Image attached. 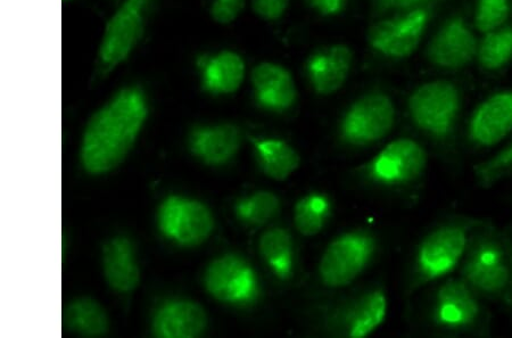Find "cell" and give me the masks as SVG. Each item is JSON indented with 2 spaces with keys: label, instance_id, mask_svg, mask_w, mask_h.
<instances>
[{
  "label": "cell",
  "instance_id": "obj_1",
  "mask_svg": "<svg viewBox=\"0 0 512 338\" xmlns=\"http://www.w3.org/2000/svg\"><path fill=\"white\" fill-rule=\"evenodd\" d=\"M148 111L142 89L119 90L88 122L80 150L82 167L94 176L117 168L134 146Z\"/></svg>",
  "mask_w": 512,
  "mask_h": 338
},
{
  "label": "cell",
  "instance_id": "obj_2",
  "mask_svg": "<svg viewBox=\"0 0 512 338\" xmlns=\"http://www.w3.org/2000/svg\"><path fill=\"white\" fill-rule=\"evenodd\" d=\"M156 0H122L106 22L94 62V78L109 77L142 43Z\"/></svg>",
  "mask_w": 512,
  "mask_h": 338
},
{
  "label": "cell",
  "instance_id": "obj_3",
  "mask_svg": "<svg viewBox=\"0 0 512 338\" xmlns=\"http://www.w3.org/2000/svg\"><path fill=\"white\" fill-rule=\"evenodd\" d=\"M461 278L480 296L500 299L511 286L510 246L498 234L485 230L470 237L461 262Z\"/></svg>",
  "mask_w": 512,
  "mask_h": 338
},
{
  "label": "cell",
  "instance_id": "obj_4",
  "mask_svg": "<svg viewBox=\"0 0 512 338\" xmlns=\"http://www.w3.org/2000/svg\"><path fill=\"white\" fill-rule=\"evenodd\" d=\"M462 109L460 89L448 80L427 82L409 98L414 125L439 144H450L456 136Z\"/></svg>",
  "mask_w": 512,
  "mask_h": 338
},
{
  "label": "cell",
  "instance_id": "obj_5",
  "mask_svg": "<svg viewBox=\"0 0 512 338\" xmlns=\"http://www.w3.org/2000/svg\"><path fill=\"white\" fill-rule=\"evenodd\" d=\"M472 229L470 222H449L424 237L416 252L414 290L447 277L461 265Z\"/></svg>",
  "mask_w": 512,
  "mask_h": 338
},
{
  "label": "cell",
  "instance_id": "obj_6",
  "mask_svg": "<svg viewBox=\"0 0 512 338\" xmlns=\"http://www.w3.org/2000/svg\"><path fill=\"white\" fill-rule=\"evenodd\" d=\"M377 249L376 237L367 230L354 229L337 236L320 259L321 284L330 290L350 286L373 263Z\"/></svg>",
  "mask_w": 512,
  "mask_h": 338
},
{
  "label": "cell",
  "instance_id": "obj_7",
  "mask_svg": "<svg viewBox=\"0 0 512 338\" xmlns=\"http://www.w3.org/2000/svg\"><path fill=\"white\" fill-rule=\"evenodd\" d=\"M395 119L392 98L382 92L369 93L345 112L338 127V137L350 147L374 145L391 134Z\"/></svg>",
  "mask_w": 512,
  "mask_h": 338
},
{
  "label": "cell",
  "instance_id": "obj_8",
  "mask_svg": "<svg viewBox=\"0 0 512 338\" xmlns=\"http://www.w3.org/2000/svg\"><path fill=\"white\" fill-rule=\"evenodd\" d=\"M204 286L212 298L235 307L254 304L262 294L259 276L251 263L233 253L221 255L210 263Z\"/></svg>",
  "mask_w": 512,
  "mask_h": 338
},
{
  "label": "cell",
  "instance_id": "obj_9",
  "mask_svg": "<svg viewBox=\"0 0 512 338\" xmlns=\"http://www.w3.org/2000/svg\"><path fill=\"white\" fill-rule=\"evenodd\" d=\"M427 167L425 147L415 139L399 138L379 151L363 170L378 186L401 187L423 177Z\"/></svg>",
  "mask_w": 512,
  "mask_h": 338
},
{
  "label": "cell",
  "instance_id": "obj_10",
  "mask_svg": "<svg viewBox=\"0 0 512 338\" xmlns=\"http://www.w3.org/2000/svg\"><path fill=\"white\" fill-rule=\"evenodd\" d=\"M160 232L181 246H198L208 241L214 218L204 203L183 196H169L158 211Z\"/></svg>",
  "mask_w": 512,
  "mask_h": 338
},
{
  "label": "cell",
  "instance_id": "obj_11",
  "mask_svg": "<svg viewBox=\"0 0 512 338\" xmlns=\"http://www.w3.org/2000/svg\"><path fill=\"white\" fill-rule=\"evenodd\" d=\"M431 19L432 5L398 13L371 27L369 44L387 57L406 59L416 52Z\"/></svg>",
  "mask_w": 512,
  "mask_h": 338
},
{
  "label": "cell",
  "instance_id": "obj_12",
  "mask_svg": "<svg viewBox=\"0 0 512 338\" xmlns=\"http://www.w3.org/2000/svg\"><path fill=\"white\" fill-rule=\"evenodd\" d=\"M482 318L480 295L462 278H451L437 290L433 305L435 324L447 331L474 328Z\"/></svg>",
  "mask_w": 512,
  "mask_h": 338
},
{
  "label": "cell",
  "instance_id": "obj_13",
  "mask_svg": "<svg viewBox=\"0 0 512 338\" xmlns=\"http://www.w3.org/2000/svg\"><path fill=\"white\" fill-rule=\"evenodd\" d=\"M387 310L384 288L371 287L342 304L330 319V328L343 337H368L385 323Z\"/></svg>",
  "mask_w": 512,
  "mask_h": 338
},
{
  "label": "cell",
  "instance_id": "obj_14",
  "mask_svg": "<svg viewBox=\"0 0 512 338\" xmlns=\"http://www.w3.org/2000/svg\"><path fill=\"white\" fill-rule=\"evenodd\" d=\"M478 40L472 27L457 15L437 30L427 46V59L435 67L445 70L464 69L476 60Z\"/></svg>",
  "mask_w": 512,
  "mask_h": 338
},
{
  "label": "cell",
  "instance_id": "obj_15",
  "mask_svg": "<svg viewBox=\"0 0 512 338\" xmlns=\"http://www.w3.org/2000/svg\"><path fill=\"white\" fill-rule=\"evenodd\" d=\"M512 135V90L486 98L472 114L468 140L477 150H490Z\"/></svg>",
  "mask_w": 512,
  "mask_h": 338
},
{
  "label": "cell",
  "instance_id": "obj_16",
  "mask_svg": "<svg viewBox=\"0 0 512 338\" xmlns=\"http://www.w3.org/2000/svg\"><path fill=\"white\" fill-rule=\"evenodd\" d=\"M188 146L195 158L206 166H225L241 150L242 133L229 123L195 127L189 134Z\"/></svg>",
  "mask_w": 512,
  "mask_h": 338
},
{
  "label": "cell",
  "instance_id": "obj_17",
  "mask_svg": "<svg viewBox=\"0 0 512 338\" xmlns=\"http://www.w3.org/2000/svg\"><path fill=\"white\" fill-rule=\"evenodd\" d=\"M208 324V315L201 304L189 300H173L162 304L155 311L152 332L160 338L200 337Z\"/></svg>",
  "mask_w": 512,
  "mask_h": 338
},
{
  "label": "cell",
  "instance_id": "obj_18",
  "mask_svg": "<svg viewBox=\"0 0 512 338\" xmlns=\"http://www.w3.org/2000/svg\"><path fill=\"white\" fill-rule=\"evenodd\" d=\"M202 88L216 96L230 95L242 87L245 79V62L235 52L222 51L204 55L197 61Z\"/></svg>",
  "mask_w": 512,
  "mask_h": 338
},
{
  "label": "cell",
  "instance_id": "obj_19",
  "mask_svg": "<svg viewBox=\"0 0 512 338\" xmlns=\"http://www.w3.org/2000/svg\"><path fill=\"white\" fill-rule=\"evenodd\" d=\"M103 271L107 284L118 293L136 290L140 269L134 244L127 237H113L103 245Z\"/></svg>",
  "mask_w": 512,
  "mask_h": 338
},
{
  "label": "cell",
  "instance_id": "obj_20",
  "mask_svg": "<svg viewBox=\"0 0 512 338\" xmlns=\"http://www.w3.org/2000/svg\"><path fill=\"white\" fill-rule=\"evenodd\" d=\"M261 258L279 282L292 280L296 269V249L291 232L285 227L266 230L259 241Z\"/></svg>",
  "mask_w": 512,
  "mask_h": 338
},
{
  "label": "cell",
  "instance_id": "obj_21",
  "mask_svg": "<svg viewBox=\"0 0 512 338\" xmlns=\"http://www.w3.org/2000/svg\"><path fill=\"white\" fill-rule=\"evenodd\" d=\"M255 158L267 177L285 181L301 166V156L295 148L278 138H253Z\"/></svg>",
  "mask_w": 512,
  "mask_h": 338
},
{
  "label": "cell",
  "instance_id": "obj_22",
  "mask_svg": "<svg viewBox=\"0 0 512 338\" xmlns=\"http://www.w3.org/2000/svg\"><path fill=\"white\" fill-rule=\"evenodd\" d=\"M64 323L73 333L88 337L103 336L110 328L102 305L92 299L72 302L64 312Z\"/></svg>",
  "mask_w": 512,
  "mask_h": 338
},
{
  "label": "cell",
  "instance_id": "obj_23",
  "mask_svg": "<svg viewBox=\"0 0 512 338\" xmlns=\"http://www.w3.org/2000/svg\"><path fill=\"white\" fill-rule=\"evenodd\" d=\"M333 205L322 193H310L301 197L294 206V224L304 237L319 235L332 216Z\"/></svg>",
  "mask_w": 512,
  "mask_h": 338
},
{
  "label": "cell",
  "instance_id": "obj_24",
  "mask_svg": "<svg viewBox=\"0 0 512 338\" xmlns=\"http://www.w3.org/2000/svg\"><path fill=\"white\" fill-rule=\"evenodd\" d=\"M282 211V201L269 191L254 192L241 197L235 204L236 218L250 227H262Z\"/></svg>",
  "mask_w": 512,
  "mask_h": 338
},
{
  "label": "cell",
  "instance_id": "obj_25",
  "mask_svg": "<svg viewBox=\"0 0 512 338\" xmlns=\"http://www.w3.org/2000/svg\"><path fill=\"white\" fill-rule=\"evenodd\" d=\"M476 60L487 71H498L512 61V26L487 32L478 41Z\"/></svg>",
  "mask_w": 512,
  "mask_h": 338
},
{
  "label": "cell",
  "instance_id": "obj_26",
  "mask_svg": "<svg viewBox=\"0 0 512 338\" xmlns=\"http://www.w3.org/2000/svg\"><path fill=\"white\" fill-rule=\"evenodd\" d=\"M307 71L313 89L320 95L338 92L349 76V71L330 60L326 49L310 57Z\"/></svg>",
  "mask_w": 512,
  "mask_h": 338
},
{
  "label": "cell",
  "instance_id": "obj_27",
  "mask_svg": "<svg viewBox=\"0 0 512 338\" xmlns=\"http://www.w3.org/2000/svg\"><path fill=\"white\" fill-rule=\"evenodd\" d=\"M477 184L491 188L512 177V137L509 142L490 158L477 164L474 169Z\"/></svg>",
  "mask_w": 512,
  "mask_h": 338
},
{
  "label": "cell",
  "instance_id": "obj_28",
  "mask_svg": "<svg viewBox=\"0 0 512 338\" xmlns=\"http://www.w3.org/2000/svg\"><path fill=\"white\" fill-rule=\"evenodd\" d=\"M511 14V0H477L475 28L485 35L487 32L505 27Z\"/></svg>",
  "mask_w": 512,
  "mask_h": 338
},
{
  "label": "cell",
  "instance_id": "obj_29",
  "mask_svg": "<svg viewBox=\"0 0 512 338\" xmlns=\"http://www.w3.org/2000/svg\"><path fill=\"white\" fill-rule=\"evenodd\" d=\"M256 103L269 112L284 113L291 110L297 101V89L293 78L280 82L267 92L254 95Z\"/></svg>",
  "mask_w": 512,
  "mask_h": 338
},
{
  "label": "cell",
  "instance_id": "obj_30",
  "mask_svg": "<svg viewBox=\"0 0 512 338\" xmlns=\"http://www.w3.org/2000/svg\"><path fill=\"white\" fill-rule=\"evenodd\" d=\"M291 77V73L278 64L261 63L252 71L254 95L267 92V90L276 87L280 82Z\"/></svg>",
  "mask_w": 512,
  "mask_h": 338
},
{
  "label": "cell",
  "instance_id": "obj_31",
  "mask_svg": "<svg viewBox=\"0 0 512 338\" xmlns=\"http://www.w3.org/2000/svg\"><path fill=\"white\" fill-rule=\"evenodd\" d=\"M246 0H213L210 7L211 18L220 24H230L242 14Z\"/></svg>",
  "mask_w": 512,
  "mask_h": 338
},
{
  "label": "cell",
  "instance_id": "obj_32",
  "mask_svg": "<svg viewBox=\"0 0 512 338\" xmlns=\"http://www.w3.org/2000/svg\"><path fill=\"white\" fill-rule=\"evenodd\" d=\"M374 11L378 14L402 13L432 5L435 0H373Z\"/></svg>",
  "mask_w": 512,
  "mask_h": 338
},
{
  "label": "cell",
  "instance_id": "obj_33",
  "mask_svg": "<svg viewBox=\"0 0 512 338\" xmlns=\"http://www.w3.org/2000/svg\"><path fill=\"white\" fill-rule=\"evenodd\" d=\"M288 0H253V8L260 18L275 21L284 15Z\"/></svg>",
  "mask_w": 512,
  "mask_h": 338
},
{
  "label": "cell",
  "instance_id": "obj_34",
  "mask_svg": "<svg viewBox=\"0 0 512 338\" xmlns=\"http://www.w3.org/2000/svg\"><path fill=\"white\" fill-rule=\"evenodd\" d=\"M308 2L321 15L328 16L340 13L346 0H308Z\"/></svg>",
  "mask_w": 512,
  "mask_h": 338
},
{
  "label": "cell",
  "instance_id": "obj_35",
  "mask_svg": "<svg viewBox=\"0 0 512 338\" xmlns=\"http://www.w3.org/2000/svg\"><path fill=\"white\" fill-rule=\"evenodd\" d=\"M510 253H511V286H510L509 298L512 301V249H510Z\"/></svg>",
  "mask_w": 512,
  "mask_h": 338
},
{
  "label": "cell",
  "instance_id": "obj_36",
  "mask_svg": "<svg viewBox=\"0 0 512 338\" xmlns=\"http://www.w3.org/2000/svg\"><path fill=\"white\" fill-rule=\"evenodd\" d=\"M115 3L120 4L122 0H114Z\"/></svg>",
  "mask_w": 512,
  "mask_h": 338
}]
</instances>
